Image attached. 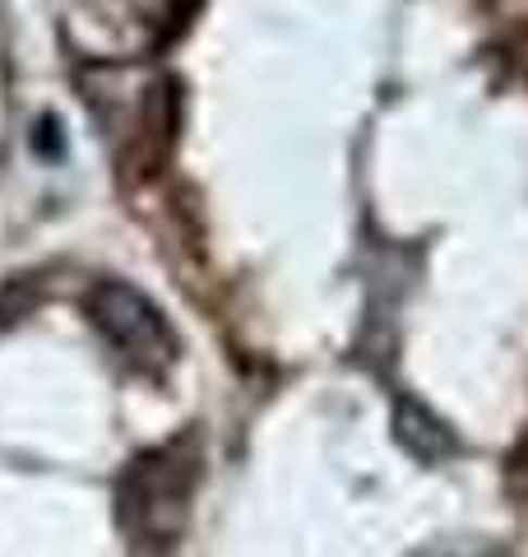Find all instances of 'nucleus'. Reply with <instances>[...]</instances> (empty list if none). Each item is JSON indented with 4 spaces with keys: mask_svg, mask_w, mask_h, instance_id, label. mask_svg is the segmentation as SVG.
<instances>
[{
    "mask_svg": "<svg viewBox=\"0 0 528 557\" xmlns=\"http://www.w3.org/2000/svg\"><path fill=\"white\" fill-rule=\"evenodd\" d=\"M196 460L176 446L139 456L121 479V530L139 553H167L186 530L196 497Z\"/></svg>",
    "mask_w": 528,
    "mask_h": 557,
    "instance_id": "f257e3e1",
    "label": "nucleus"
},
{
    "mask_svg": "<svg viewBox=\"0 0 528 557\" xmlns=\"http://www.w3.org/2000/svg\"><path fill=\"white\" fill-rule=\"evenodd\" d=\"M394 437L399 446L408 450L413 460H445L460 450V442H454V432L440 423V418L427 409V405H417V399H399V409H394Z\"/></svg>",
    "mask_w": 528,
    "mask_h": 557,
    "instance_id": "7ed1b4c3",
    "label": "nucleus"
},
{
    "mask_svg": "<svg viewBox=\"0 0 528 557\" xmlns=\"http://www.w3.org/2000/svg\"><path fill=\"white\" fill-rule=\"evenodd\" d=\"M88 317L102 330L121 358L139 372H163L176 358V335L167 317L158 311L135 284H121V278H102L88 293Z\"/></svg>",
    "mask_w": 528,
    "mask_h": 557,
    "instance_id": "f03ea898",
    "label": "nucleus"
}]
</instances>
